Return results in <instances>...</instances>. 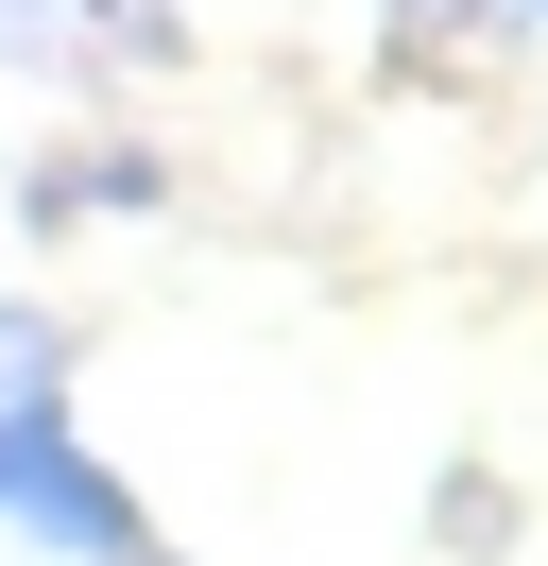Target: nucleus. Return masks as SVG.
<instances>
[{
    "mask_svg": "<svg viewBox=\"0 0 548 566\" xmlns=\"http://www.w3.org/2000/svg\"><path fill=\"white\" fill-rule=\"evenodd\" d=\"M0 497H34V532H52V549H137V515H120V481H103V463L86 447H68V429L52 412H18V429H0Z\"/></svg>",
    "mask_w": 548,
    "mask_h": 566,
    "instance_id": "1",
    "label": "nucleus"
},
{
    "mask_svg": "<svg viewBox=\"0 0 548 566\" xmlns=\"http://www.w3.org/2000/svg\"><path fill=\"white\" fill-rule=\"evenodd\" d=\"M531 18H548V0H531Z\"/></svg>",
    "mask_w": 548,
    "mask_h": 566,
    "instance_id": "2",
    "label": "nucleus"
}]
</instances>
